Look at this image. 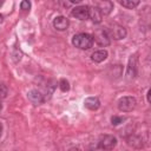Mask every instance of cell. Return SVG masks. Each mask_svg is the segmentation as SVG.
Wrapping results in <instances>:
<instances>
[{
    "instance_id": "obj_21",
    "label": "cell",
    "mask_w": 151,
    "mask_h": 151,
    "mask_svg": "<svg viewBox=\"0 0 151 151\" xmlns=\"http://www.w3.org/2000/svg\"><path fill=\"white\" fill-rule=\"evenodd\" d=\"M4 2H5V0H0V6H2Z\"/></svg>"
},
{
    "instance_id": "obj_7",
    "label": "cell",
    "mask_w": 151,
    "mask_h": 151,
    "mask_svg": "<svg viewBox=\"0 0 151 151\" xmlns=\"http://www.w3.org/2000/svg\"><path fill=\"white\" fill-rule=\"evenodd\" d=\"M27 98H28V100L32 103V104H34V105H39V104H41L45 99H44V94L42 93H40L38 90H32V91H29L28 93H27Z\"/></svg>"
},
{
    "instance_id": "obj_22",
    "label": "cell",
    "mask_w": 151,
    "mask_h": 151,
    "mask_svg": "<svg viewBox=\"0 0 151 151\" xmlns=\"http://www.w3.org/2000/svg\"><path fill=\"white\" fill-rule=\"evenodd\" d=\"M1 22H2V17L0 15V24H1Z\"/></svg>"
},
{
    "instance_id": "obj_3",
    "label": "cell",
    "mask_w": 151,
    "mask_h": 151,
    "mask_svg": "<svg viewBox=\"0 0 151 151\" xmlns=\"http://www.w3.org/2000/svg\"><path fill=\"white\" fill-rule=\"evenodd\" d=\"M117 144V139L111 134H104L99 139V147L104 150H112Z\"/></svg>"
},
{
    "instance_id": "obj_4",
    "label": "cell",
    "mask_w": 151,
    "mask_h": 151,
    "mask_svg": "<svg viewBox=\"0 0 151 151\" xmlns=\"http://www.w3.org/2000/svg\"><path fill=\"white\" fill-rule=\"evenodd\" d=\"M93 40L101 47L104 46H107L110 44V38H109V34L104 29H97L94 32V35H93Z\"/></svg>"
},
{
    "instance_id": "obj_15",
    "label": "cell",
    "mask_w": 151,
    "mask_h": 151,
    "mask_svg": "<svg viewBox=\"0 0 151 151\" xmlns=\"http://www.w3.org/2000/svg\"><path fill=\"white\" fill-rule=\"evenodd\" d=\"M59 87H60V90H61L63 92H66V91L70 90V84H68V81H67L66 79H61V80L59 81Z\"/></svg>"
},
{
    "instance_id": "obj_6",
    "label": "cell",
    "mask_w": 151,
    "mask_h": 151,
    "mask_svg": "<svg viewBox=\"0 0 151 151\" xmlns=\"http://www.w3.org/2000/svg\"><path fill=\"white\" fill-rule=\"evenodd\" d=\"M110 33H111V35H112L113 39L119 40V39L125 38V35H126V29H125V27H123V26H120V25H113V26L110 28Z\"/></svg>"
},
{
    "instance_id": "obj_13",
    "label": "cell",
    "mask_w": 151,
    "mask_h": 151,
    "mask_svg": "<svg viewBox=\"0 0 151 151\" xmlns=\"http://www.w3.org/2000/svg\"><path fill=\"white\" fill-rule=\"evenodd\" d=\"M103 14H109L111 12V9L113 8V5L110 0H101V2L99 4V6H97Z\"/></svg>"
},
{
    "instance_id": "obj_9",
    "label": "cell",
    "mask_w": 151,
    "mask_h": 151,
    "mask_svg": "<svg viewBox=\"0 0 151 151\" xmlns=\"http://www.w3.org/2000/svg\"><path fill=\"white\" fill-rule=\"evenodd\" d=\"M137 74V58L134 55H131L130 60H129V66H127V72L126 76L129 79L134 78Z\"/></svg>"
},
{
    "instance_id": "obj_18",
    "label": "cell",
    "mask_w": 151,
    "mask_h": 151,
    "mask_svg": "<svg viewBox=\"0 0 151 151\" xmlns=\"http://www.w3.org/2000/svg\"><path fill=\"white\" fill-rule=\"evenodd\" d=\"M7 96V87L4 84H0V99L6 98Z\"/></svg>"
},
{
    "instance_id": "obj_2",
    "label": "cell",
    "mask_w": 151,
    "mask_h": 151,
    "mask_svg": "<svg viewBox=\"0 0 151 151\" xmlns=\"http://www.w3.org/2000/svg\"><path fill=\"white\" fill-rule=\"evenodd\" d=\"M136 99L133 97L126 96V97H122L118 101V109L123 112H130L136 107Z\"/></svg>"
},
{
    "instance_id": "obj_8",
    "label": "cell",
    "mask_w": 151,
    "mask_h": 151,
    "mask_svg": "<svg viewBox=\"0 0 151 151\" xmlns=\"http://www.w3.org/2000/svg\"><path fill=\"white\" fill-rule=\"evenodd\" d=\"M88 18L94 24H99V22H101L103 13L98 7H88Z\"/></svg>"
},
{
    "instance_id": "obj_14",
    "label": "cell",
    "mask_w": 151,
    "mask_h": 151,
    "mask_svg": "<svg viewBox=\"0 0 151 151\" xmlns=\"http://www.w3.org/2000/svg\"><path fill=\"white\" fill-rule=\"evenodd\" d=\"M120 2L126 8H134L139 5V0H120Z\"/></svg>"
},
{
    "instance_id": "obj_10",
    "label": "cell",
    "mask_w": 151,
    "mask_h": 151,
    "mask_svg": "<svg viewBox=\"0 0 151 151\" xmlns=\"http://www.w3.org/2000/svg\"><path fill=\"white\" fill-rule=\"evenodd\" d=\"M53 26L58 31H65L68 27V20L65 17H57L53 20Z\"/></svg>"
},
{
    "instance_id": "obj_1",
    "label": "cell",
    "mask_w": 151,
    "mask_h": 151,
    "mask_svg": "<svg viewBox=\"0 0 151 151\" xmlns=\"http://www.w3.org/2000/svg\"><path fill=\"white\" fill-rule=\"evenodd\" d=\"M72 44L80 50H88L93 45V37L87 33H79L73 37Z\"/></svg>"
},
{
    "instance_id": "obj_16",
    "label": "cell",
    "mask_w": 151,
    "mask_h": 151,
    "mask_svg": "<svg viewBox=\"0 0 151 151\" xmlns=\"http://www.w3.org/2000/svg\"><path fill=\"white\" fill-rule=\"evenodd\" d=\"M124 122V117H119V116H113L111 118V123L112 125H119Z\"/></svg>"
},
{
    "instance_id": "obj_11",
    "label": "cell",
    "mask_w": 151,
    "mask_h": 151,
    "mask_svg": "<svg viewBox=\"0 0 151 151\" xmlns=\"http://www.w3.org/2000/svg\"><path fill=\"white\" fill-rule=\"evenodd\" d=\"M84 106H85L86 109L93 111V110H97V109L100 106V101H99V99H98L97 97H88V98L85 99Z\"/></svg>"
},
{
    "instance_id": "obj_12",
    "label": "cell",
    "mask_w": 151,
    "mask_h": 151,
    "mask_svg": "<svg viewBox=\"0 0 151 151\" xmlns=\"http://www.w3.org/2000/svg\"><path fill=\"white\" fill-rule=\"evenodd\" d=\"M106 58H107V52H106L105 50L96 51V52H93L92 55H91V59H92L94 63H101V61H104Z\"/></svg>"
},
{
    "instance_id": "obj_17",
    "label": "cell",
    "mask_w": 151,
    "mask_h": 151,
    "mask_svg": "<svg viewBox=\"0 0 151 151\" xmlns=\"http://www.w3.org/2000/svg\"><path fill=\"white\" fill-rule=\"evenodd\" d=\"M20 7H21V9H24V11H29V8H31V2H29V0H22L21 4H20Z\"/></svg>"
},
{
    "instance_id": "obj_23",
    "label": "cell",
    "mask_w": 151,
    "mask_h": 151,
    "mask_svg": "<svg viewBox=\"0 0 151 151\" xmlns=\"http://www.w3.org/2000/svg\"><path fill=\"white\" fill-rule=\"evenodd\" d=\"M1 109H2V106H1V104H0V111H1Z\"/></svg>"
},
{
    "instance_id": "obj_20",
    "label": "cell",
    "mask_w": 151,
    "mask_h": 151,
    "mask_svg": "<svg viewBox=\"0 0 151 151\" xmlns=\"http://www.w3.org/2000/svg\"><path fill=\"white\" fill-rule=\"evenodd\" d=\"M1 131H2V125H1V123H0V136H1Z\"/></svg>"
},
{
    "instance_id": "obj_5",
    "label": "cell",
    "mask_w": 151,
    "mask_h": 151,
    "mask_svg": "<svg viewBox=\"0 0 151 151\" xmlns=\"http://www.w3.org/2000/svg\"><path fill=\"white\" fill-rule=\"evenodd\" d=\"M72 15L79 20H86L88 18V6H78L73 8Z\"/></svg>"
},
{
    "instance_id": "obj_19",
    "label": "cell",
    "mask_w": 151,
    "mask_h": 151,
    "mask_svg": "<svg viewBox=\"0 0 151 151\" xmlns=\"http://www.w3.org/2000/svg\"><path fill=\"white\" fill-rule=\"evenodd\" d=\"M80 1H81V0H70L71 4H79Z\"/></svg>"
}]
</instances>
